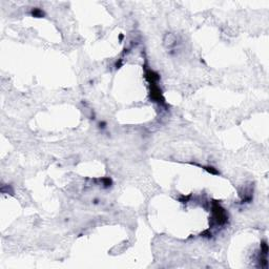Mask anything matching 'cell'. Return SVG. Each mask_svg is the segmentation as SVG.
Returning <instances> with one entry per match:
<instances>
[{
    "mask_svg": "<svg viewBox=\"0 0 269 269\" xmlns=\"http://www.w3.org/2000/svg\"><path fill=\"white\" fill-rule=\"evenodd\" d=\"M32 15L34 17H42L43 16V12L39 9H35L33 12H32Z\"/></svg>",
    "mask_w": 269,
    "mask_h": 269,
    "instance_id": "6da1fadb",
    "label": "cell"
},
{
    "mask_svg": "<svg viewBox=\"0 0 269 269\" xmlns=\"http://www.w3.org/2000/svg\"><path fill=\"white\" fill-rule=\"evenodd\" d=\"M204 168L206 169L208 171V173H210V174H219L218 173V170L214 168V167H212V166H205Z\"/></svg>",
    "mask_w": 269,
    "mask_h": 269,
    "instance_id": "7a4b0ae2",
    "label": "cell"
}]
</instances>
